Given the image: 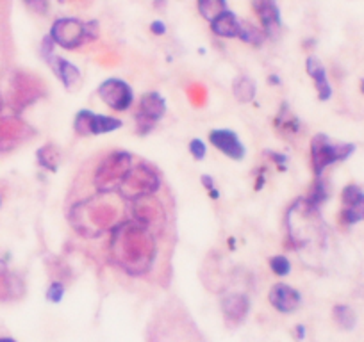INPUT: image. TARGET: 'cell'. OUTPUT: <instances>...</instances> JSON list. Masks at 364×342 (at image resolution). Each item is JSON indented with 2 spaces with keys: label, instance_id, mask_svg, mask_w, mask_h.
<instances>
[{
  "label": "cell",
  "instance_id": "obj_41",
  "mask_svg": "<svg viewBox=\"0 0 364 342\" xmlns=\"http://www.w3.org/2000/svg\"><path fill=\"white\" fill-rule=\"evenodd\" d=\"M59 2H61V4H63V2H66V0H59Z\"/></svg>",
  "mask_w": 364,
  "mask_h": 342
},
{
  "label": "cell",
  "instance_id": "obj_34",
  "mask_svg": "<svg viewBox=\"0 0 364 342\" xmlns=\"http://www.w3.org/2000/svg\"><path fill=\"white\" fill-rule=\"evenodd\" d=\"M150 31L152 34L155 36H163L167 34V25H164V22H161V20H154V22L150 23Z\"/></svg>",
  "mask_w": 364,
  "mask_h": 342
},
{
  "label": "cell",
  "instance_id": "obj_12",
  "mask_svg": "<svg viewBox=\"0 0 364 342\" xmlns=\"http://www.w3.org/2000/svg\"><path fill=\"white\" fill-rule=\"evenodd\" d=\"M122 119L115 116H102L82 109L77 112L74 119V129L79 136H100L108 132H115L122 127Z\"/></svg>",
  "mask_w": 364,
  "mask_h": 342
},
{
  "label": "cell",
  "instance_id": "obj_42",
  "mask_svg": "<svg viewBox=\"0 0 364 342\" xmlns=\"http://www.w3.org/2000/svg\"><path fill=\"white\" fill-rule=\"evenodd\" d=\"M0 109H2V100H0Z\"/></svg>",
  "mask_w": 364,
  "mask_h": 342
},
{
  "label": "cell",
  "instance_id": "obj_9",
  "mask_svg": "<svg viewBox=\"0 0 364 342\" xmlns=\"http://www.w3.org/2000/svg\"><path fill=\"white\" fill-rule=\"evenodd\" d=\"M131 219H134L136 223H140L141 227L148 228L154 235L161 234L167 228V209H164L163 202L155 198L154 195L148 197L136 198L131 202Z\"/></svg>",
  "mask_w": 364,
  "mask_h": 342
},
{
  "label": "cell",
  "instance_id": "obj_5",
  "mask_svg": "<svg viewBox=\"0 0 364 342\" xmlns=\"http://www.w3.org/2000/svg\"><path fill=\"white\" fill-rule=\"evenodd\" d=\"M131 169L132 155L129 152L118 150L105 155L93 171V188L97 195H109L112 191H118Z\"/></svg>",
  "mask_w": 364,
  "mask_h": 342
},
{
  "label": "cell",
  "instance_id": "obj_39",
  "mask_svg": "<svg viewBox=\"0 0 364 342\" xmlns=\"http://www.w3.org/2000/svg\"><path fill=\"white\" fill-rule=\"evenodd\" d=\"M0 342H16V341L11 337H0Z\"/></svg>",
  "mask_w": 364,
  "mask_h": 342
},
{
  "label": "cell",
  "instance_id": "obj_7",
  "mask_svg": "<svg viewBox=\"0 0 364 342\" xmlns=\"http://www.w3.org/2000/svg\"><path fill=\"white\" fill-rule=\"evenodd\" d=\"M47 93L45 82L39 77L27 72H16L11 77L9 88V105L15 112H22L38 100H41Z\"/></svg>",
  "mask_w": 364,
  "mask_h": 342
},
{
  "label": "cell",
  "instance_id": "obj_33",
  "mask_svg": "<svg viewBox=\"0 0 364 342\" xmlns=\"http://www.w3.org/2000/svg\"><path fill=\"white\" fill-rule=\"evenodd\" d=\"M190 152H191V155L197 159V161H202V159L206 157V154H207L206 143L202 141V139H193V141L190 143Z\"/></svg>",
  "mask_w": 364,
  "mask_h": 342
},
{
  "label": "cell",
  "instance_id": "obj_26",
  "mask_svg": "<svg viewBox=\"0 0 364 342\" xmlns=\"http://www.w3.org/2000/svg\"><path fill=\"white\" fill-rule=\"evenodd\" d=\"M238 38L243 43H247V45L259 48V46H263V43L266 41V32H264L263 29L257 27V25H254V23L241 20L240 36H238Z\"/></svg>",
  "mask_w": 364,
  "mask_h": 342
},
{
  "label": "cell",
  "instance_id": "obj_11",
  "mask_svg": "<svg viewBox=\"0 0 364 342\" xmlns=\"http://www.w3.org/2000/svg\"><path fill=\"white\" fill-rule=\"evenodd\" d=\"M36 136L34 129L18 114H0V154L11 152Z\"/></svg>",
  "mask_w": 364,
  "mask_h": 342
},
{
  "label": "cell",
  "instance_id": "obj_29",
  "mask_svg": "<svg viewBox=\"0 0 364 342\" xmlns=\"http://www.w3.org/2000/svg\"><path fill=\"white\" fill-rule=\"evenodd\" d=\"M198 13L206 20H213L227 9V0H197Z\"/></svg>",
  "mask_w": 364,
  "mask_h": 342
},
{
  "label": "cell",
  "instance_id": "obj_18",
  "mask_svg": "<svg viewBox=\"0 0 364 342\" xmlns=\"http://www.w3.org/2000/svg\"><path fill=\"white\" fill-rule=\"evenodd\" d=\"M209 141L214 148H218L221 154H225L233 161L245 159V146L236 132L229 131V129H214L209 132Z\"/></svg>",
  "mask_w": 364,
  "mask_h": 342
},
{
  "label": "cell",
  "instance_id": "obj_2",
  "mask_svg": "<svg viewBox=\"0 0 364 342\" xmlns=\"http://www.w3.org/2000/svg\"><path fill=\"white\" fill-rule=\"evenodd\" d=\"M122 211L117 202L108 195L86 198L75 204L70 211V223L84 237H97L104 232H112L122 223Z\"/></svg>",
  "mask_w": 364,
  "mask_h": 342
},
{
  "label": "cell",
  "instance_id": "obj_13",
  "mask_svg": "<svg viewBox=\"0 0 364 342\" xmlns=\"http://www.w3.org/2000/svg\"><path fill=\"white\" fill-rule=\"evenodd\" d=\"M339 225L341 227H353L364 221V191L357 184H349L341 191Z\"/></svg>",
  "mask_w": 364,
  "mask_h": 342
},
{
  "label": "cell",
  "instance_id": "obj_24",
  "mask_svg": "<svg viewBox=\"0 0 364 342\" xmlns=\"http://www.w3.org/2000/svg\"><path fill=\"white\" fill-rule=\"evenodd\" d=\"M233 93H234V98H236L238 102H241V104L252 102L254 98H256V93H257L256 81H252V79L247 77V75H240V77L234 79Z\"/></svg>",
  "mask_w": 364,
  "mask_h": 342
},
{
  "label": "cell",
  "instance_id": "obj_6",
  "mask_svg": "<svg viewBox=\"0 0 364 342\" xmlns=\"http://www.w3.org/2000/svg\"><path fill=\"white\" fill-rule=\"evenodd\" d=\"M353 152H356L353 143H337L332 141L329 136L316 134L311 139V168L314 177H322L329 166L346 161L352 157Z\"/></svg>",
  "mask_w": 364,
  "mask_h": 342
},
{
  "label": "cell",
  "instance_id": "obj_22",
  "mask_svg": "<svg viewBox=\"0 0 364 342\" xmlns=\"http://www.w3.org/2000/svg\"><path fill=\"white\" fill-rule=\"evenodd\" d=\"M25 294V284L18 275L8 273L0 277V301L20 300Z\"/></svg>",
  "mask_w": 364,
  "mask_h": 342
},
{
  "label": "cell",
  "instance_id": "obj_16",
  "mask_svg": "<svg viewBox=\"0 0 364 342\" xmlns=\"http://www.w3.org/2000/svg\"><path fill=\"white\" fill-rule=\"evenodd\" d=\"M252 9L263 25V31L266 32V38H277L282 27L277 0H252Z\"/></svg>",
  "mask_w": 364,
  "mask_h": 342
},
{
  "label": "cell",
  "instance_id": "obj_23",
  "mask_svg": "<svg viewBox=\"0 0 364 342\" xmlns=\"http://www.w3.org/2000/svg\"><path fill=\"white\" fill-rule=\"evenodd\" d=\"M275 129L282 136H297L302 129H300V121L297 118V114H293L290 109V105L282 104L280 105L279 114L275 116Z\"/></svg>",
  "mask_w": 364,
  "mask_h": 342
},
{
  "label": "cell",
  "instance_id": "obj_28",
  "mask_svg": "<svg viewBox=\"0 0 364 342\" xmlns=\"http://www.w3.org/2000/svg\"><path fill=\"white\" fill-rule=\"evenodd\" d=\"M327 198H329V185H327V182L323 180L322 177H316L314 178L313 185H311L309 195L306 197V202L313 209L320 211V207L325 204Z\"/></svg>",
  "mask_w": 364,
  "mask_h": 342
},
{
  "label": "cell",
  "instance_id": "obj_30",
  "mask_svg": "<svg viewBox=\"0 0 364 342\" xmlns=\"http://www.w3.org/2000/svg\"><path fill=\"white\" fill-rule=\"evenodd\" d=\"M270 268L277 277H286L291 271V262L290 258L284 257V255H273V257L270 258Z\"/></svg>",
  "mask_w": 364,
  "mask_h": 342
},
{
  "label": "cell",
  "instance_id": "obj_1",
  "mask_svg": "<svg viewBox=\"0 0 364 342\" xmlns=\"http://www.w3.org/2000/svg\"><path fill=\"white\" fill-rule=\"evenodd\" d=\"M155 235L134 219L122 221L109 239V257L129 277H145L155 261Z\"/></svg>",
  "mask_w": 364,
  "mask_h": 342
},
{
  "label": "cell",
  "instance_id": "obj_27",
  "mask_svg": "<svg viewBox=\"0 0 364 342\" xmlns=\"http://www.w3.org/2000/svg\"><path fill=\"white\" fill-rule=\"evenodd\" d=\"M332 320L341 330H353L357 324V314L352 307L349 305H336L332 308Z\"/></svg>",
  "mask_w": 364,
  "mask_h": 342
},
{
  "label": "cell",
  "instance_id": "obj_15",
  "mask_svg": "<svg viewBox=\"0 0 364 342\" xmlns=\"http://www.w3.org/2000/svg\"><path fill=\"white\" fill-rule=\"evenodd\" d=\"M221 314H223L225 323L229 327L236 328L247 320L250 312V300L243 292H230L221 298Z\"/></svg>",
  "mask_w": 364,
  "mask_h": 342
},
{
  "label": "cell",
  "instance_id": "obj_35",
  "mask_svg": "<svg viewBox=\"0 0 364 342\" xmlns=\"http://www.w3.org/2000/svg\"><path fill=\"white\" fill-rule=\"evenodd\" d=\"M202 184H204V188L207 189V191H214V178L213 177H209V175H204V177H202Z\"/></svg>",
  "mask_w": 364,
  "mask_h": 342
},
{
  "label": "cell",
  "instance_id": "obj_14",
  "mask_svg": "<svg viewBox=\"0 0 364 342\" xmlns=\"http://www.w3.org/2000/svg\"><path fill=\"white\" fill-rule=\"evenodd\" d=\"M100 100L104 102L108 107H111L112 111H127L129 107L134 102V93H132V88L122 79H108V81L102 82L97 89Z\"/></svg>",
  "mask_w": 364,
  "mask_h": 342
},
{
  "label": "cell",
  "instance_id": "obj_25",
  "mask_svg": "<svg viewBox=\"0 0 364 342\" xmlns=\"http://www.w3.org/2000/svg\"><path fill=\"white\" fill-rule=\"evenodd\" d=\"M36 159H38V164L47 171H56L59 168V162H61V152L56 145L47 143L43 145L38 152H36Z\"/></svg>",
  "mask_w": 364,
  "mask_h": 342
},
{
  "label": "cell",
  "instance_id": "obj_32",
  "mask_svg": "<svg viewBox=\"0 0 364 342\" xmlns=\"http://www.w3.org/2000/svg\"><path fill=\"white\" fill-rule=\"evenodd\" d=\"M24 6L31 13H34V15H41V16L47 15L48 8H51L48 0H24Z\"/></svg>",
  "mask_w": 364,
  "mask_h": 342
},
{
  "label": "cell",
  "instance_id": "obj_36",
  "mask_svg": "<svg viewBox=\"0 0 364 342\" xmlns=\"http://www.w3.org/2000/svg\"><path fill=\"white\" fill-rule=\"evenodd\" d=\"M294 337L299 338V341H304V338H306V327H304V324L294 327Z\"/></svg>",
  "mask_w": 364,
  "mask_h": 342
},
{
  "label": "cell",
  "instance_id": "obj_40",
  "mask_svg": "<svg viewBox=\"0 0 364 342\" xmlns=\"http://www.w3.org/2000/svg\"><path fill=\"white\" fill-rule=\"evenodd\" d=\"M360 91H363V95H364V79L360 81Z\"/></svg>",
  "mask_w": 364,
  "mask_h": 342
},
{
  "label": "cell",
  "instance_id": "obj_20",
  "mask_svg": "<svg viewBox=\"0 0 364 342\" xmlns=\"http://www.w3.org/2000/svg\"><path fill=\"white\" fill-rule=\"evenodd\" d=\"M48 66L54 70L56 77L65 84V88H74L81 82L82 75H81V70L74 65V63L66 61V59L59 58V55H52V58L47 59Z\"/></svg>",
  "mask_w": 364,
  "mask_h": 342
},
{
  "label": "cell",
  "instance_id": "obj_8",
  "mask_svg": "<svg viewBox=\"0 0 364 342\" xmlns=\"http://www.w3.org/2000/svg\"><path fill=\"white\" fill-rule=\"evenodd\" d=\"M159 188H161V177L157 171L148 162H141L138 166H132L118 192H120L122 200L132 202L136 198L155 195Z\"/></svg>",
  "mask_w": 364,
  "mask_h": 342
},
{
  "label": "cell",
  "instance_id": "obj_37",
  "mask_svg": "<svg viewBox=\"0 0 364 342\" xmlns=\"http://www.w3.org/2000/svg\"><path fill=\"white\" fill-rule=\"evenodd\" d=\"M9 270H8V262L4 261V258H0V277H4V275H8Z\"/></svg>",
  "mask_w": 364,
  "mask_h": 342
},
{
  "label": "cell",
  "instance_id": "obj_4",
  "mask_svg": "<svg viewBox=\"0 0 364 342\" xmlns=\"http://www.w3.org/2000/svg\"><path fill=\"white\" fill-rule=\"evenodd\" d=\"M51 39L58 46L65 51H75L84 43L95 41L98 38V22L97 20H82L66 16V18H58L51 27Z\"/></svg>",
  "mask_w": 364,
  "mask_h": 342
},
{
  "label": "cell",
  "instance_id": "obj_3",
  "mask_svg": "<svg viewBox=\"0 0 364 342\" xmlns=\"http://www.w3.org/2000/svg\"><path fill=\"white\" fill-rule=\"evenodd\" d=\"M287 237L297 251L311 250V246L322 248L325 242V225L322 223L320 211L311 207L306 198L294 202L286 212Z\"/></svg>",
  "mask_w": 364,
  "mask_h": 342
},
{
  "label": "cell",
  "instance_id": "obj_10",
  "mask_svg": "<svg viewBox=\"0 0 364 342\" xmlns=\"http://www.w3.org/2000/svg\"><path fill=\"white\" fill-rule=\"evenodd\" d=\"M167 114V100L157 91L145 93L140 98L138 111H136V132L147 136L154 131L155 124Z\"/></svg>",
  "mask_w": 364,
  "mask_h": 342
},
{
  "label": "cell",
  "instance_id": "obj_21",
  "mask_svg": "<svg viewBox=\"0 0 364 342\" xmlns=\"http://www.w3.org/2000/svg\"><path fill=\"white\" fill-rule=\"evenodd\" d=\"M240 25L241 20H238V16L229 9H225L216 18L211 20V31L218 38H238L240 36Z\"/></svg>",
  "mask_w": 364,
  "mask_h": 342
},
{
  "label": "cell",
  "instance_id": "obj_38",
  "mask_svg": "<svg viewBox=\"0 0 364 342\" xmlns=\"http://www.w3.org/2000/svg\"><path fill=\"white\" fill-rule=\"evenodd\" d=\"M268 81H270L271 84H275V86L280 84V79L277 77V75H270V77H268Z\"/></svg>",
  "mask_w": 364,
  "mask_h": 342
},
{
  "label": "cell",
  "instance_id": "obj_17",
  "mask_svg": "<svg viewBox=\"0 0 364 342\" xmlns=\"http://www.w3.org/2000/svg\"><path fill=\"white\" fill-rule=\"evenodd\" d=\"M268 301L280 314H293L302 303V294L287 284H275L268 292Z\"/></svg>",
  "mask_w": 364,
  "mask_h": 342
},
{
  "label": "cell",
  "instance_id": "obj_19",
  "mask_svg": "<svg viewBox=\"0 0 364 342\" xmlns=\"http://www.w3.org/2000/svg\"><path fill=\"white\" fill-rule=\"evenodd\" d=\"M306 70L307 75L314 81V86H316L318 98L322 102H327L332 96V86H330L329 77H327V70L325 66L322 65V61L314 55H309L306 59Z\"/></svg>",
  "mask_w": 364,
  "mask_h": 342
},
{
  "label": "cell",
  "instance_id": "obj_31",
  "mask_svg": "<svg viewBox=\"0 0 364 342\" xmlns=\"http://www.w3.org/2000/svg\"><path fill=\"white\" fill-rule=\"evenodd\" d=\"M65 292H66L65 284L59 280H54L47 289V300L51 301V303H59V301L63 300V296H65Z\"/></svg>",
  "mask_w": 364,
  "mask_h": 342
}]
</instances>
